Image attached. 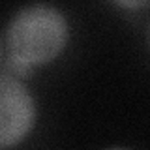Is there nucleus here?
<instances>
[{
	"label": "nucleus",
	"instance_id": "39448f33",
	"mask_svg": "<svg viewBox=\"0 0 150 150\" xmlns=\"http://www.w3.org/2000/svg\"><path fill=\"white\" fill-rule=\"evenodd\" d=\"M111 150H120V148H111Z\"/></svg>",
	"mask_w": 150,
	"mask_h": 150
},
{
	"label": "nucleus",
	"instance_id": "7ed1b4c3",
	"mask_svg": "<svg viewBox=\"0 0 150 150\" xmlns=\"http://www.w3.org/2000/svg\"><path fill=\"white\" fill-rule=\"evenodd\" d=\"M120 4H122V6H131V8L135 6V8H137V6H143L144 2H120Z\"/></svg>",
	"mask_w": 150,
	"mask_h": 150
},
{
	"label": "nucleus",
	"instance_id": "20e7f679",
	"mask_svg": "<svg viewBox=\"0 0 150 150\" xmlns=\"http://www.w3.org/2000/svg\"><path fill=\"white\" fill-rule=\"evenodd\" d=\"M148 40H150V28H148Z\"/></svg>",
	"mask_w": 150,
	"mask_h": 150
},
{
	"label": "nucleus",
	"instance_id": "f03ea898",
	"mask_svg": "<svg viewBox=\"0 0 150 150\" xmlns=\"http://www.w3.org/2000/svg\"><path fill=\"white\" fill-rule=\"evenodd\" d=\"M34 101L17 77L4 73L0 83V143L6 148L19 143L32 128Z\"/></svg>",
	"mask_w": 150,
	"mask_h": 150
},
{
	"label": "nucleus",
	"instance_id": "f257e3e1",
	"mask_svg": "<svg viewBox=\"0 0 150 150\" xmlns=\"http://www.w3.org/2000/svg\"><path fill=\"white\" fill-rule=\"evenodd\" d=\"M68 40L64 15L51 6H28L9 21L4 38V68L8 75H26L62 51Z\"/></svg>",
	"mask_w": 150,
	"mask_h": 150
}]
</instances>
